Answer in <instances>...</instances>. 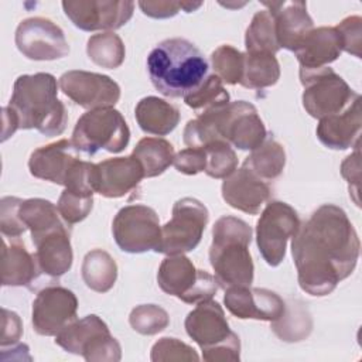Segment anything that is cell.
I'll return each instance as SVG.
<instances>
[{"mask_svg":"<svg viewBox=\"0 0 362 362\" xmlns=\"http://www.w3.org/2000/svg\"><path fill=\"white\" fill-rule=\"evenodd\" d=\"M291 239L298 284L310 296L331 294L356 267L358 233L346 212L334 204L317 208Z\"/></svg>","mask_w":362,"mask_h":362,"instance_id":"cell-1","label":"cell"},{"mask_svg":"<svg viewBox=\"0 0 362 362\" xmlns=\"http://www.w3.org/2000/svg\"><path fill=\"white\" fill-rule=\"evenodd\" d=\"M18 129H35L44 136H59L68 123L65 105L58 99L57 79L47 72L20 75L8 102Z\"/></svg>","mask_w":362,"mask_h":362,"instance_id":"cell-2","label":"cell"},{"mask_svg":"<svg viewBox=\"0 0 362 362\" xmlns=\"http://www.w3.org/2000/svg\"><path fill=\"white\" fill-rule=\"evenodd\" d=\"M153 86L164 96L184 98L208 76V61L185 38H168L157 44L147 57Z\"/></svg>","mask_w":362,"mask_h":362,"instance_id":"cell-3","label":"cell"},{"mask_svg":"<svg viewBox=\"0 0 362 362\" xmlns=\"http://www.w3.org/2000/svg\"><path fill=\"white\" fill-rule=\"evenodd\" d=\"M252 228L240 218L221 216L212 228L209 263L223 290L233 286H250L255 266L249 252Z\"/></svg>","mask_w":362,"mask_h":362,"instance_id":"cell-4","label":"cell"},{"mask_svg":"<svg viewBox=\"0 0 362 362\" xmlns=\"http://www.w3.org/2000/svg\"><path fill=\"white\" fill-rule=\"evenodd\" d=\"M185 331L202 349V358L208 362H225L240 359L239 337L229 328L223 308L214 300L202 301L188 313Z\"/></svg>","mask_w":362,"mask_h":362,"instance_id":"cell-5","label":"cell"},{"mask_svg":"<svg viewBox=\"0 0 362 362\" xmlns=\"http://www.w3.org/2000/svg\"><path fill=\"white\" fill-rule=\"evenodd\" d=\"M130 140V129L119 110L99 107L83 113L72 132V144L78 151L93 156L100 150L123 151Z\"/></svg>","mask_w":362,"mask_h":362,"instance_id":"cell-6","label":"cell"},{"mask_svg":"<svg viewBox=\"0 0 362 362\" xmlns=\"http://www.w3.org/2000/svg\"><path fill=\"white\" fill-rule=\"evenodd\" d=\"M55 344L69 354L82 355L88 362H117L122 358L120 344L95 314L66 325L55 335Z\"/></svg>","mask_w":362,"mask_h":362,"instance_id":"cell-7","label":"cell"},{"mask_svg":"<svg viewBox=\"0 0 362 362\" xmlns=\"http://www.w3.org/2000/svg\"><path fill=\"white\" fill-rule=\"evenodd\" d=\"M300 82L304 86L301 100L305 112L315 119H322L345 110L359 93L328 66L318 69H300Z\"/></svg>","mask_w":362,"mask_h":362,"instance_id":"cell-8","label":"cell"},{"mask_svg":"<svg viewBox=\"0 0 362 362\" xmlns=\"http://www.w3.org/2000/svg\"><path fill=\"white\" fill-rule=\"evenodd\" d=\"M160 288L187 304H199L211 300L219 284L215 276L199 270L184 255H167L157 272Z\"/></svg>","mask_w":362,"mask_h":362,"instance_id":"cell-9","label":"cell"},{"mask_svg":"<svg viewBox=\"0 0 362 362\" xmlns=\"http://www.w3.org/2000/svg\"><path fill=\"white\" fill-rule=\"evenodd\" d=\"M209 214L195 198H181L173 206L171 219L161 228V242L157 253L184 255L194 250L202 238Z\"/></svg>","mask_w":362,"mask_h":362,"instance_id":"cell-10","label":"cell"},{"mask_svg":"<svg viewBox=\"0 0 362 362\" xmlns=\"http://www.w3.org/2000/svg\"><path fill=\"white\" fill-rule=\"evenodd\" d=\"M301 221L293 206L281 201H270L256 225V243L264 262L276 267L286 257V247Z\"/></svg>","mask_w":362,"mask_h":362,"instance_id":"cell-11","label":"cell"},{"mask_svg":"<svg viewBox=\"0 0 362 362\" xmlns=\"http://www.w3.org/2000/svg\"><path fill=\"white\" fill-rule=\"evenodd\" d=\"M112 233L120 250L127 253L157 252L161 242V226L157 212L141 204L119 209L112 222Z\"/></svg>","mask_w":362,"mask_h":362,"instance_id":"cell-12","label":"cell"},{"mask_svg":"<svg viewBox=\"0 0 362 362\" xmlns=\"http://www.w3.org/2000/svg\"><path fill=\"white\" fill-rule=\"evenodd\" d=\"M14 40L18 51L33 61H54L69 52L61 27L44 17L23 20L16 30Z\"/></svg>","mask_w":362,"mask_h":362,"instance_id":"cell-13","label":"cell"},{"mask_svg":"<svg viewBox=\"0 0 362 362\" xmlns=\"http://www.w3.org/2000/svg\"><path fill=\"white\" fill-rule=\"evenodd\" d=\"M59 89L81 107L93 110L113 107L120 99V86L110 76L72 69L59 76Z\"/></svg>","mask_w":362,"mask_h":362,"instance_id":"cell-14","label":"cell"},{"mask_svg":"<svg viewBox=\"0 0 362 362\" xmlns=\"http://www.w3.org/2000/svg\"><path fill=\"white\" fill-rule=\"evenodd\" d=\"M78 298L69 288L48 286L38 291L33 301L31 322L37 334L55 337L76 320Z\"/></svg>","mask_w":362,"mask_h":362,"instance_id":"cell-15","label":"cell"},{"mask_svg":"<svg viewBox=\"0 0 362 362\" xmlns=\"http://www.w3.org/2000/svg\"><path fill=\"white\" fill-rule=\"evenodd\" d=\"M62 8L79 30H117L132 18L134 3L123 0H68L62 1Z\"/></svg>","mask_w":362,"mask_h":362,"instance_id":"cell-16","label":"cell"},{"mask_svg":"<svg viewBox=\"0 0 362 362\" xmlns=\"http://www.w3.org/2000/svg\"><path fill=\"white\" fill-rule=\"evenodd\" d=\"M221 136L239 150H255L267 137L257 109L246 102H229L221 112Z\"/></svg>","mask_w":362,"mask_h":362,"instance_id":"cell-17","label":"cell"},{"mask_svg":"<svg viewBox=\"0 0 362 362\" xmlns=\"http://www.w3.org/2000/svg\"><path fill=\"white\" fill-rule=\"evenodd\" d=\"M223 303L228 311L240 320L277 321L286 310V301L267 288L233 286L225 290Z\"/></svg>","mask_w":362,"mask_h":362,"instance_id":"cell-18","label":"cell"},{"mask_svg":"<svg viewBox=\"0 0 362 362\" xmlns=\"http://www.w3.org/2000/svg\"><path fill=\"white\" fill-rule=\"evenodd\" d=\"M143 178V168L133 156L107 158L95 164V192L106 198L127 195Z\"/></svg>","mask_w":362,"mask_h":362,"instance_id":"cell-19","label":"cell"},{"mask_svg":"<svg viewBox=\"0 0 362 362\" xmlns=\"http://www.w3.org/2000/svg\"><path fill=\"white\" fill-rule=\"evenodd\" d=\"M272 189L269 184L252 173L246 165L236 168L222 182L223 201L245 214L256 215L269 201Z\"/></svg>","mask_w":362,"mask_h":362,"instance_id":"cell-20","label":"cell"},{"mask_svg":"<svg viewBox=\"0 0 362 362\" xmlns=\"http://www.w3.org/2000/svg\"><path fill=\"white\" fill-rule=\"evenodd\" d=\"M76 153L78 150L71 140H57L31 153L28 170L35 178L65 187L74 165L79 160Z\"/></svg>","mask_w":362,"mask_h":362,"instance_id":"cell-21","label":"cell"},{"mask_svg":"<svg viewBox=\"0 0 362 362\" xmlns=\"http://www.w3.org/2000/svg\"><path fill=\"white\" fill-rule=\"evenodd\" d=\"M31 239L35 246L34 256L41 276L55 280L71 269L74 253L68 230L64 225L31 236Z\"/></svg>","mask_w":362,"mask_h":362,"instance_id":"cell-22","label":"cell"},{"mask_svg":"<svg viewBox=\"0 0 362 362\" xmlns=\"http://www.w3.org/2000/svg\"><path fill=\"white\" fill-rule=\"evenodd\" d=\"M274 18L276 37L280 48L296 51L305 35L314 28L305 1H263Z\"/></svg>","mask_w":362,"mask_h":362,"instance_id":"cell-23","label":"cell"},{"mask_svg":"<svg viewBox=\"0 0 362 362\" xmlns=\"http://www.w3.org/2000/svg\"><path fill=\"white\" fill-rule=\"evenodd\" d=\"M361 127L362 109L359 96L345 110L320 119L315 133L325 147L332 150H346L359 144Z\"/></svg>","mask_w":362,"mask_h":362,"instance_id":"cell-24","label":"cell"},{"mask_svg":"<svg viewBox=\"0 0 362 362\" xmlns=\"http://www.w3.org/2000/svg\"><path fill=\"white\" fill-rule=\"evenodd\" d=\"M342 52V40L335 27L313 28L294 51L300 69H318L334 62Z\"/></svg>","mask_w":362,"mask_h":362,"instance_id":"cell-25","label":"cell"},{"mask_svg":"<svg viewBox=\"0 0 362 362\" xmlns=\"http://www.w3.org/2000/svg\"><path fill=\"white\" fill-rule=\"evenodd\" d=\"M41 276L35 256L31 255L20 242L7 243L3 239L1 252V284L3 286H27L33 288V283Z\"/></svg>","mask_w":362,"mask_h":362,"instance_id":"cell-26","label":"cell"},{"mask_svg":"<svg viewBox=\"0 0 362 362\" xmlns=\"http://www.w3.org/2000/svg\"><path fill=\"white\" fill-rule=\"evenodd\" d=\"M134 116L144 133L156 136L171 133L180 122V110L170 102L157 96L140 99L136 105Z\"/></svg>","mask_w":362,"mask_h":362,"instance_id":"cell-27","label":"cell"},{"mask_svg":"<svg viewBox=\"0 0 362 362\" xmlns=\"http://www.w3.org/2000/svg\"><path fill=\"white\" fill-rule=\"evenodd\" d=\"M81 274L86 287L96 293H106L116 283L117 264L107 252L93 249L85 255Z\"/></svg>","mask_w":362,"mask_h":362,"instance_id":"cell-28","label":"cell"},{"mask_svg":"<svg viewBox=\"0 0 362 362\" xmlns=\"http://www.w3.org/2000/svg\"><path fill=\"white\" fill-rule=\"evenodd\" d=\"M132 156L140 163L144 178L163 174L174 163V147L161 137H143L134 147Z\"/></svg>","mask_w":362,"mask_h":362,"instance_id":"cell-29","label":"cell"},{"mask_svg":"<svg viewBox=\"0 0 362 362\" xmlns=\"http://www.w3.org/2000/svg\"><path fill=\"white\" fill-rule=\"evenodd\" d=\"M280 64L273 54L245 52L240 85L247 89H264L277 83Z\"/></svg>","mask_w":362,"mask_h":362,"instance_id":"cell-30","label":"cell"},{"mask_svg":"<svg viewBox=\"0 0 362 362\" xmlns=\"http://www.w3.org/2000/svg\"><path fill=\"white\" fill-rule=\"evenodd\" d=\"M243 165L264 181L277 178L286 165L284 147L272 137H266L264 141L252 150L246 157Z\"/></svg>","mask_w":362,"mask_h":362,"instance_id":"cell-31","label":"cell"},{"mask_svg":"<svg viewBox=\"0 0 362 362\" xmlns=\"http://www.w3.org/2000/svg\"><path fill=\"white\" fill-rule=\"evenodd\" d=\"M58 215V208L51 201L42 198L23 199L18 206V218L30 229L31 236L62 225Z\"/></svg>","mask_w":362,"mask_h":362,"instance_id":"cell-32","label":"cell"},{"mask_svg":"<svg viewBox=\"0 0 362 362\" xmlns=\"http://www.w3.org/2000/svg\"><path fill=\"white\" fill-rule=\"evenodd\" d=\"M86 54L98 66L115 69L123 64L126 48L117 34L106 31L89 37L86 42Z\"/></svg>","mask_w":362,"mask_h":362,"instance_id":"cell-33","label":"cell"},{"mask_svg":"<svg viewBox=\"0 0 362 362\" xmlns=\"http://www.w3.org/2000/svg\"><path fill=\"white\" fill-rule=\"evenodd\" d=\"M245 47L246 52H267L273 55L280 49L274 18L269 10H260L253 16L246 30Z\"/></svg>","mask_w":362,"mask_h":362,"instance_id":"cell-34","label":"cell"},{"mask_svg":"<svg viewBox=\"0 0 362 362\" xmlns=\"http://www.w3.org/2000/svg\"><path fill=\"white\" fill-rule=\"evenodd\" d=\"M313 328V321L307 310L300 305H287L284 314L272 322L273 332L286 342H297L308 337Z\"/></svg>","mask_w":362,"mask_h":362,"instance_id":"cell-35","label":"cell"},{"mask_svg":"<svg viewBox=\"0 0 362 362\" xmlns=\"http://www.w3.org/2000/svg\"><path fill=\"white\" fill-rule=\"evenodd\" d=\"M184 102L198 113L229 103V93L216 75H208L201 85L184 96Z\"/></svg>","mask_w":362,"mask_h":362,"instance_id":"cell-36","label":"cell"},{"mask_svg":"<svg viewBox=\"0 0 362 362\" xmlns=\"http://www.w3.org/2000/svg\"><path fill=\"white\" fill-rule=\"evenodd\" d=\"M206 157L205 174L221 180L229 177L238 168V157L232 146L225 140H216L202 147Z\"/></svg>","mask_w":362,"mask_h":362,"instance_id":"cell-37","label":"cell"},{"mask_svg":"<svg viewBox=\"0 0 362 362\" xmlns=\"http://www.w3.org/2000/svg\"><path fill=\"white\" fill-rule=\"evenodd\" d=\"M211 64L215 75L228 85L240 82L243 72V52L232 45H221L211 54Z\"/></svg>","mask_w":362,"mask_h":362,"instance_id":"cell-38","label":"cell"},{"mask_svg":"<svg viewBox=\"0 0 362 362\" xmlns=\"http://www.w3.org/2000/svg\"><path fill=\"white\" fill-rule=\"evenodd\" d=\"M132 328L141 335H156L170 324L168 313L156 304H141L132 310L129 315Z\"/></svg>","mask_w":362,"mask_h":362,"instance_id":"cell-39","label":"cell"},{"mask_svg":"<svg viewBox=\"0 0 362 362\" xmlns=\"http://www.w3.org/2000/svg\"><path fill=\"white\" fill-rule=\"evenodd\" d=\"M93 194L76 192L65 188L59 195L57 208L61 218L68 225H75L83 221L92 211Z\"/></svg>","mask_w":362,"mask_h":362,"instance_id":"cell-40","label":"cell"},{"mask_svg":"<svg viewBox=\"0 0 362 362\" xmlns=\"http://www.w3.org/2000/svg\"><path fill=\"white\" fill-rule=\"evenodd\" d=\"M151 361H198L195 349L177 338H161L151 348Z\"/></svg>","mask_w":362,"mask_h":362,"instance_id":"cell-41","label":"cell"},{"mask_svg":"<svg viewBox=\"0 0 362 362\" xmlns=\"http://www.w3.org/2000/svg\"><path fill=\"white\" fill-rule=\"evenodd\" d=\"M23 202L21 198L4 197L0 201V230L4 238L18 239L27 228L18 218V206Z\"/></svg>","mask_w":362,"mask_h":362,"instance_id":"cell-42","label":"cell"},{"mask_svg":"<svg viewBox=\"0 0 362 362\" xmlns=\"http://www.w3.org/2000/svg\"><path fill=\"white\" fill-rule=\"evenodd\" d=\"M342 40V51L361 58L362 45V18L359 16H349L335 25Z\"/></svg>","mask_w":362,"mask_h":362,"instance_id":"cell-43","label":"cell"},{"mask_svg":"<svg viewBox=\"0 0 362 362\" xmlns=\"http://www.w3.org/2000/svg\"><path fill=\"white\" fill-rule=\"evenodd\" d=\"M173 164L177 168V171L187 175H195L198 173L205 171V167H206L205 151L202 147H198V148L187 147L175 154Z\"/></svg>","mask_w":362,"mask_h":362,"instance_id":"cell-44","label":"cell"},{"mask_svg":"<svg viewBox=\"0 0 362 362\" xmlns=\"http://www.w3.org/2000/svg\"><path fill=\"white\" fill-rule=\"evenodd\" d=\"M341 174L349 184V195L355 194L354 201L356 205H359V180H361V153H359V144L355 148V153L348 156L342 164H341Z\"/></svg>","mask_w":362,"mask_h":362,"instance_id":"cell-45","label":"cell"},{"mask_svg":"<svg viewBox=\"0 0 362 362\" xmlns=\"http://www.w3.org/2000/svg\"><path fill=\"white\" fill-rule=\"evenodd\" d=\"M23 334V324L20 317L7 308H3V321H1V338L0 345L6 348L7 345H14L18 342Z\"/></svg>","mask_w":362,"mask_h":362,"instance_id":"cell-46","label":"cell"},{"mask_svg":"<svg viewBox=\"0 0 362 362\" xmlns=\"http://www.w3.org/2000/svg\"><path fill=\"white\" fill-rule=\"evenodd\" d=\"M141 11L153 18H168L182 8V1H139Z\"/></svg>","mask_w":362,"mask_h":362,"instance_id":"cell-47","label":"cell"},{"mask_svg":"<svg viewBox=\"0 0 362 362\" xmlns=\"http://www.w3.org/2000/svg\"><path fill=\"white\" fill-rule=\"evenodd\" d=\"M18 129L17 119L13 113V110L8 106L3 107V137L1 140L6 141L16 130Z\"/></svg>","mask_w":362,"mask_h":362,"instance_id":"cell-48","label":"cell"}]
</instances>
